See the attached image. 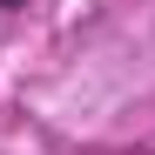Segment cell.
I'll use <instances>...</instances> for the list:
<instances>
[{
  "label": "cell",
  "instance_id": "cell-1",
  "mask_svg": "<svg viewBox=\"0 0 155 155\" xmlns=\"http://www.w3.org/2000/svg\"><path fill=\"white\" fill-rule=\"evenodd\" d=\"M14 7H27V0H0V20H7V14H14Z\"/></svg>",
  "mask_w": 155,
  "mask_h": 155
}]
</instances>
